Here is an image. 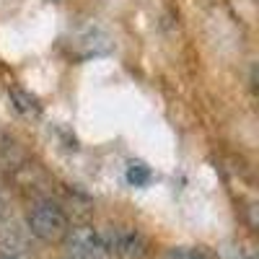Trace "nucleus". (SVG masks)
Masks as SVG:
<instances>
[{
    "label": "nucleus",
    "mask_w": 259,
    "mask_h": 259,
    "mask_svg": "<svg viewBox=\"0 0 259 259\" xmlns=\"http://www.w3.org/2000/svg\"><path fill=\"white\" fill-rule=\"evenodd\" d=\"M26 226L36 239L45 241V244H60V241H65V236L70 233L68 212L52 200L36 202L26 215Z\"/></svg>",
    "instance_id": "1"
},
{
    "label": "nucleus",
    "mask_w": 259,
    "mask_h": 259,
    "mask_svg": "<svg viewBox=\"0 0 259 259\" xmlns=\"http://www.w3.org/2000/svg\"><path fill=\"white\" fill-rule=\"evenodd\" d=\"M65 239H68V246H70V259H109L112 256L106 239L94 228H75Z\"/></svg>",
    "instance_id": "2"
},
{
    "label": "nucleus",
    "mask_w": 259,
    "mask_h": 259,
    "mask_svg": "<svg viewBox=\"0 0 259 259\" xmlns=\"http://www.w3.org/2000/svg\"><path fill=\"white\" fill-rule=\"evenodd\" d=\"M106 246L112 254H122V256H135L143 254V239L138 231H117L112 236H104Z\"/></svg>",
    "instance_id": "3"
},
{
    "label": "nucleus",
    "mask_w": 259,
    "mask_h": 259,
    "mask_svg": "<svg viewBox=\"0 0 259 259\" xmlns=\"http://www.w3.org/2000/svg\"><path fill=\"white\" fill-rule=\"evenodd\" d=\"M150 179H153V171H150L145 163H130L127 166V182L133 184V187H145Z\"/></svg>",
    "instance_id": "4"
},
{
    "label": "nucleus",
    "mask_w": 259,
    "mask_h": 259,
    "mask_svg": "<svg viewBox=\"0 0 259 259\" xmlns=\"http://www.w3.org/2000/svg\"><path fill=\"white\" fill-rule=\"evenodd\" d=\"M11 99L16 101V109L24 112V114H31V112L39 109V106H36V99H34L31 94H26V91H21V89H13V91H11Z\"/></svg>",
    "instance_id": "5"
},
{
    "label": "nucleus",
    "mask_w": 259,
    "mask_h": 259,
    "mask_svg": "<svg viewBox=\"0 0 259 259\" xmlns=\"http://www.w3.org/2000/svg\"><path fill=\"white\" fill-rule=\"evenodd\" d=\"M184 259H205V256H202V254H197V251H189Z\"/></svg>",
    "instance_id": "6"
},
{
    "label": "nucleus",
    "mask_w": 259,
    "mask_h": 259,
    "mask_svg": "<svg viewBox=\"0 0 259 259\" xmlns=\"http://www.w3.org/2000/svg\"><path fill=\"white\" fill-rule=\"evenodd\" d=\"M0 259H18V256H13V254H3V256H0Z\"/></svg>",
    "instance_id": "7"
}]
</instances>
